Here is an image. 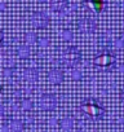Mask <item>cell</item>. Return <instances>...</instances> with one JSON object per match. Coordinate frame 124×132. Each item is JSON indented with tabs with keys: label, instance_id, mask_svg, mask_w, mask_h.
Wrapping results in <instances>:
<instances>
[{
	"label": "cell",
	"instance_id": "obj_4",
	"mask_svg": "<svg viewBox=\"0 0 124 132\" xmlns=\"http://www.w3.org/2000/svg\"><path fill=\"white\" fill-rule=\"evenodd\" d=\"M2 39H3V35H2V31H0V42H2Z\"/></svg>",
	"mask_w": 124,
	"mask_h": 132
},
{
	"label": "cell",
	"instance_id": "obj_2",
	"mask_svg": "<svg viewBox=\"0 0 124 132\" xmlns=\"http://www.w3.org/2000/svg\"><path fill=\"white\" fill-rule=\"evenodd\" d=\"M84 110L89 114V115H100L101 113H102V109L96 104V102H93V101H91V102H87L85 105H84Z\"/></svg>",
	"mask_w": 124,
	"mask_h": 132
},
{
	"label": "cell",
	"instance_id": "obj_3",
	"mask_svg": "<svg viewBox=\"0 0 124 132\" xmlns=\"http://www.w3.org/2000/svg\"><path fill=\"white\" fill-rule=\"evenodd\" d=\"M88 5L91 7L92 11H94L96 13H100L103 9L105 2L103 0H88Z\"/></svg>",
	"mask_w": 124,
	"mask_h": 132
},
{
	"label": "cell",
	"instance_id": "obj_1",
	"mask_svg": "<svg viewBox=\"0 0 124 132\" xmlns=\"http://www.w3.org/2000/svg\"><path fill=\"white\" fill-rule=\"evenodd\" d=\"M93 63L97 65V66H101V68H103V69H106V68H109V66H111L114 63V57L110 53H103V54H100L98 57H96Z\"/></svg>",
	"mask_w": 124,
	"mask_h": 132
}]
</instances>
